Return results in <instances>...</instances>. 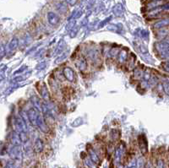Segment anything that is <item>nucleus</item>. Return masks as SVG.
<instances>
[{
	"instance_id": "1",
	"label": "nucleus",
	"mask_w": 169,
	"mask_h": 168,
	"mask_svg": "<svg viewBox=\"0 0 169 168\" xmlns=\"http://www.w3.org/2000/svg\"><path fill=\"white\" fill-rule=\"evenodd\" d=\"M157 168H163V163H162V161H159V163L157 165Z\"/></svg>"
}]
</instances>
